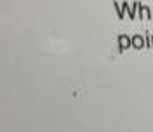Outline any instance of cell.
<instances>
[{
    "label": "cell",
    "instance_id": "1",
    "mask_svg": "<svg viewBox=\"0 0 153 132\" xmlns=\"http://www.w3.org/2000/svg\"><path fill=\"white\" fill-rule=\"evenodd\" d=\"M131 44H132V40L127 37V35H118V45H120L122 50H124V49H129Z\"/></svg>",
    "mask_w": 153,
    "mask_h": 132
},
{
    "label": "cell",
    "instance_id": "2",
    "mask_svg": "<svg viewBox=\"0 0 153 132\" xmlns=\"http://www.w3.org/2000/svg\"><path fill=\"white\" fill-rule=\"evenodd\" d=\"M131 40H132V45H134L136 49H143L144 40H143V37H141V35H134V37L131 38Z\"/></svg>",
    "mask_w": 153,
    "mask_h": 132
}]
</instances>
